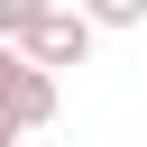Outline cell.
Segmentation results:
<instances>
[{
	"instance_id": "5",
	"label": "cell",
	"mask_w": 147,
	"mask_h": 147,
	"mask_svg": "<svg viewBox=\"0 0 147 147\" xmlns=\"http://www.w3.org/2000/svg\"><path fill=\"white\" fill-rule=\"evenodd\" d=\"M18 138H28V129H18V119H9V110H0V147H18Z\"/></svg>"
},
{
	"instance_id": "4",
	"label": "cell",
	"mask_w": 147,
	"mask_h": 147,
	"mask_svg": "<svg viewBox=\"0 0 147 147\" xmlns=\"http://www.w3.org/2000/svg\"><path fill=\"white\" fill-rule=\"evenodd\" d=\"M37 9H46V0H0V46H18V37L37 28Z\"/></svg>"
},
{
	"instance_id": "1",
	"label": "cell",
	"mask_w": 147,
	"mask_h": 147,
	"mask_svg": "<svg viewBox=\"0 0 147 147\" xmlns=\"http://www.w3.org/2000/svg\"><path fill=\"white\" fill-rule=\"evenodd\" d=\"M92 46H101V37H92V18H83L74 0H46V9H37V28L18 37V55H28L37 74H55V83H64V74H83V64H92Z\"/></svg>"
},
{
	"instance_id": "3",
	"label": "cell",
	"mask_w": 147,
	"mask_h": 147,
	"mask_svg": "<svg viewBox=\"0 0 147 147\" xmlns=\"http://www.w3.org/2000/svg\"><path fill=\"white\" fill-rule=\"evenodd\" d=\"M83 18H92V37H129V28H147V0H74Z\"/></svg>"
},
{
	"instance_id": "2",
	"label": "cell",
	"mask_w": 147,
	"mask_h": 147,
	"mask_svg": "<svg viewBox=\"0 0 147 147\" xmlns=\"http://www.w3.org/2000/svg\"><path fill=\"white\" fill-rule=\"evenodd\" d=\"M0 110H9L18 129H55V110H64V83H55V74H37L18 46H0Z\"/></svg>"
}]
</instances>
